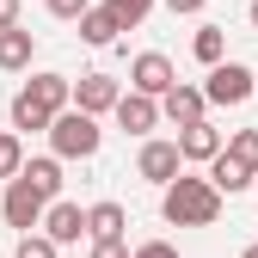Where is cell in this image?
Instances as JSON below:
<instances>
[{
  "instance_id": "12",
  "label": "cell",
  "mask_w": 258,
  "mask_h": 258,
  "mask_svg": "<svg viewBox=\"0 0 258 258\" xmlns=\"http://www.w3.org/2000/svg\"><path fill=\"white\" fill-rule=\"evenodd\" d=\"M178 154L184 160H215L221 154V129H209L203 117L197 123H178Z\"/></svg>"
},
{
  "instance_id": "24",
  "label": "cell",
  "mask_w": 258,
  "mask_h": 258,
  "mask_svg": "<svg viewBox=\"0 0 258 258\" xmlns=\"http://www.w3.org/2000/svg\"><path fill=\"white\" fill-rule=\"evenodd\" d=\"M129 258H178L166 240H148V246H136V252H129Z\"/></svg>"
},
{
  "instance_id": "1",
  "label": "cell",
  "mask_w": 258,
  "mask_h": 258,
  "mask_svg": "<svg viewBox=\"0 0 258 258\" xmlns=\"http://www.w3.org/2000/svg\"><path fill=\"white\" fill-rule=\"evenodd\" d=\"M172 228H209L221 215V190L209 178H166V197H160Z\"/></svg>"
},
{
  "instance_id": "20",
  "label": "cell",
  "mask_w": 258,
  "mask_h": 258,
  "mask_svg": "<svg viewBox=\"0 0 258 258\" xmlns=\"http://www.w3.org/2000/svg\"><path fill=\"white\" fill-rule=\"evenodd\" d=\"M25 166V148H19V136H7V129H0V178H13Z\"/></svg>"
},
{
  "instance_id": "23",
  "label": "cell",
  "mask_w": 258,
  "mask_h": 258,
  "mask_svg": "<svg viewBox=\"0 0 258 258\" xmlns=\"http://www.w3.org/2000/svg\"><path fill=\"white\" fill-rule=\"evenodd\" d=\"M86 7H92V0H49V13H55V19H80Z\"/></svg>"
},
{
  "instance_id": "27",
  "label": "cell",
  "mask_w": 258,
  "mask_h": 258,
  "mask_svg": "<svg viewBox=\"0 0 258 258\" xmlns=\"http://www.w3.org/2000/svg\"><path fill=\"white\" fill-rule=\"evenodd\" d=\"M172 13H203V0H166Z\"/></svg>"
},
{
  "instance_id": "2",
  "label": "cell",
  "mask_w": 258,
  "mask_h": 258,
  "mask_svg": "<svg viewBox=\"0 0 258 258\" xmlns=\"http://www.w3.org/2000/svg\"><path fill=\"white\" fill-rule=\"evenodd\" d=\"M68 105V74H31L13 99V129H49V117Z\"/></svg>"
},
{
  "instance_id": "18",
  "label": "cell",
  "mask_w": 258,
  "mask_h": 258,
  "mask_svg": "<svg viewBox=\"0 0 258 258\" xmlns=\"http://www.w3.org/2000/svg\"><path fill=\"white\" fill-rule=\"evenodd\" d=\"M221 154H234L240 166H252V172H258V129H240L234 142H221Z\"/></svg>"
},
{
  "instance_id": "22",
  "label": "cell",
  "mask_w": 258,
  "mask_h": 258,
  "mask_svg": "<svg viewBox=\"0 0 258 258\" xmlns=\"http://www.w3.org/2000/svg\"><path fill=\"white\" fill-rule=\"evenodd\" d=\"M148 7H154V0H111L117 25H142V19H148Z\"/></svg>"
},
{
  "instance_id": "3",
  "label": "cell",
  "mask_w": 258,
  "mask_h": 258,
  "mask_svg": "<svg viewBox=\"0 0 258 258\" xmlns=\"http://www.w3.org/2000/svg\"><path fill=\"white\" fill-rule=\"evenodd\" d=\"M49 142H55L61 160H92V154H99V123H92L86 111H68V105H61L49 117Z\"/></svg>"
},
{
  "instance_id": "4",
  "label": "cell",
  "mask_w": 258,
  "mask_h": 258,
  "mask_svg": "<svg viewBox=\"0 0 258 258\" xmlns=\"http://www.w3.org/2000/svg\"><path fill=\"white\" fill-rule=\"evenodd\" d=\"M203 99H209V105H246V99H252V68H240V61H209Z\"/></svg>"
},
{
  "instance_id": "19",
  "label": "cell",
  "mask_w": 258,
  "mask_h": 258,
  "mask_svg": "<svg viewBox=\"0 0 258 258\" xmlns=\"http://www.w3.org/2000/svg\"><path fill=\"white\" fill-rule=\"evenodd\" d=\"M190 49H197V61H221V49H228V37H221L215 25H203V31H197V43H190Z\"/></svg>"
},
{
  "instance_id": "16",
  "label": "cell",
  "mask_w": 258,
  "mask_h": 258,
  "mask_svg": "<svg viewBox=\"0 0 258 258\" xmlns=\"http://www.w3.org/2000/svg\"><path fill=\"white\" fill-rule=\"evenodd\" d=\"M0 68H31V31H19V25L0 31Z\"/></svg>"
},
{
  "instance_id": "10",
  "label": "cell",
  "mask_w": 258,
  "mask_h": 258,
  "mask_svg": "<svg viewBox=\"0 0 258 258\" xmlns=\"http://www.w3.org/2000/svg\"><path fill=\"white\" fill-rule=\"evenodd\" d=\"M37 228H43L55 246H68V240H80V234H86V215H80V203H49Z\"/></svg>"
},
{
  "instance_id": "14",
  "label": "cell",
  "mask_w": 258,
  "mask_h": 258,
  "mask_svg": "<svg viewBox=\"0 0 258 258\" xmlns=\"http://www.w3.org/2000/svg\"><path fill=\"white\" fill-rule=\"evenodd\" d=\"M117 31H123V25H117L111 7H86V13H80V37H86V43L105 49V43H117Z\"/></svg>"
},
{
  "instance_id": "5",
  "label": "cell",
  "mask_w": 258,
  "mask_h": 258,
  "mask_svg": "<svg viewBox=\"0 0 258 258\" xmlns=\"http://www.w3.org/2000/svg\"><path fill=\"white\" fill-rule=\"evenodd\" d=\"M43 209H49V197H43V190H31L19 172H13V190H7V221H13V228H37V221H43Z\"/></svg>"
},
{
  "instance_id": "25",
  "label": "cell",
  "mask_w": 258,
  "mask_h": 258,
  "mask_svg": "<svg viewBox=\"0 0 258 258\" xmlns=\"http://www.w3.org/2000/svg\"><path fill=\"white\" fill-rule=\"evenodd\" d=\"M92 258H129L123 240H92Z\"/></svg>"
},
{
  "instance_id": "13",
  "label": "cell",
  "mask_w": 258,
  "mask_h": 258,
  "mask_svg": "<svg viewBox=\"0 0 258 258\" xmlns=\"http://www.w3.org/2000/svg\"><path fill=\"white\" fill-rule=\"evenodd\" d=\"M209 184L221 190V197H234V190L252 184V166H240L234 154H215V160H209Z\"/></svg>"
},
{
  "instance_id": "8",
  "label": "cell",
  "mask_w": 258,
  "mask_h": 258,
  "mask_svg": "<svg viewBox=\"0 0 258 258\" xmlns=\"http://www.w3.org/2000/svg\"><path fill=\"white\" fill-rule=\"evenodd\" d=\"M111 111H117V123L129 129V136H148V129L160 123V105L148 99V92H117V105H111Z\"/></svg>"
},
{
  "instance_id": "17",
  "label": "cell",
  "mask_w": 258,
  "mask_h": 258,
  "mask_svg": "<svg viewBox=\"0 0 258 258\" xmlns=\"http://www.w3.org/2000/svg\"><path fill=\"white\" fill-rule=\"evenodd\" d=\"M19 178H25L31 190H43V197H55V190H61V166H55V160H25Z\"/></svg>"
},
{
  "instance_id": "7",
  "label": "cell",
  "mask_w": 258,
  "mask_h": 258,
  "mask_svg": "<svg viewBox=\"0 0 258 258\" xmlns=\"http://www.w3.org/2000/svg\"><path fill=\"white\" fill-rule=\"evenodd\" d=\"M172 80H178V74H172V61H166V55H154V49L129 61V86H136V92H148V99H160Z\"/></svg>"
},
{
  "instance_id": "21",
  "label": "cell",
  "mask_w": 258,
  "mask_h": 258,
  "mask_svg": "<svg viewBox=\"0 0 258 258\" xmlns=\"http://www.w3.org/2000/svg\"><path fill=\"white\" fill-rule=\"evenodd\" d=\"M13 258H55V240H49V234H25Z\"/></svg>"
},
{
  "instance_id": "26",
  "label": "cell",
  "mask_w": 258,
  "mask_h": 258,
  "mask_svg": "<svg viewBox=\"0 0 258 258\" xmlns=\"http://www.w3.org/2000/svg\"><path fill=\"white\" fill-rule=\"evenodd\" d=\"M7 25H19V0H0V31Z\"/></svg>"
},
{
  "instance_id": "11",
  "label": "cell",
  "mask_w": 258,
  "mask_h": 258,
  "mask_svg": "<svg viewBox=\"0 0 258 258\" xmlns=\"http://www.w3.org/2000/svg\"><path fill=\"white\" fill-rule=\"evenodd\" d=\"M203 105H209V99H203V86H178V80H172L166 92H160V111H166L172 123H197Z\"/></svg>"
},
{
  "instance_id": "15",
  "label": "cell",
  "mask_w": 258,
  "mask_h": 258,
  "mask_svg": "<svg viewBox=\"0 0 258 258\" xmlns=\"http://www.w3.org/2000/svg\"><path fill=\"white\" fill-rule=\"evenodd\" d=\"M86 234L92 240H123V203H92L86 209Z\"/></svg>"
},
{
  "instance_id": "28",
  "label": "cell",
  "mask_w": 258,
  "mask_h": 258,
  "mask_svg": "<svg viewBox=\"0 0 258 258\" xmlns=\"http://www.w3.org/2000/svg\"><path fill=\"white\" fill-rule=\"evenodd\" d=\"M240 258H258V246H246V252H240Z\"/></svg>"
},
{
  "instance_id": "30",
  "label": "cell",
  "mask_w": 258,
  "mask_h": 258,
  "mask_svg": "<svg viewBox=\"0 0 258 258\" xmlns=\"http://www.w3.org/2000/svg\"><path fill=\"white\" fill-rule=\"evenodd\" d=\"M252 184H258V172H252Z\"/></svg>"
},
{
  "instance_id": "29",
  "label": "cell",
  "mask_w": 258,
  "mask_h": 258,
  "mask_svg": "<svg viewBox=\"0 0 258 258\" xmlns=\"http://www.w3.org/2000/svg\"><path fill=\"white\" fill-rule=\"evenodd\" d=\"M252 25H258V0H252Z\"/></svg>"
},
{
  "instance_id": "9",
  "label": "cell",
  "mask_w": 258,
  "mask_h": 258,
  "mask_svg": "<svg viewBox=\"0 0 258 258\" xmlns=\"http://www.w3.org/2000/svg\"><path fill=\"white\" fill-rule=\"evenodd\" d=\"M136 166H142V178H148V184H166V178H178L184 154H178V142H148Z\"/></svg>"
},
{
  "instance_id": "6",
  "label": "cell",
  "mask_w": 258,
  "mask_h": 258,
  "mask_svg": "<svg viewBox=\"0 0 258 258\" xmlns=\"http://www.w3.org/2000/svg\"><path fill=\"white\" fill-rule=\"evenodd\" d=\"M68 99H74V111L99 117V111H111V105H117V80H111V74H80V80L68 86Z\"/></svg>"
}]
</instances>
